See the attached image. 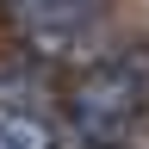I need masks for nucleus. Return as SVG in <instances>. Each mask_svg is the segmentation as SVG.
Returning a JSON list of instances; mask_svg holds the SVG:
<instances>
[{
  "instance_id": "f257e3e1",
  "label": "nucleus",
  "mask_w": 149,
  "mask_h": 149,
  "mask_svg": "<svg viewBox=\"0 0 149 149\" xmlns=\"http://www.w3.org/2000/svg\"><path fill=\"white\" fill-rule=\"evenodd\" d=\"M149 112V50H118L93 62L68 93V124L87 149H118Z\"/></svg>"
},
{
  "instance_id": "f03ea898",
  "label": "nucleus",
  "mask_w": 149,
  "mask_h": 149,
  "mask_svg": "<svg viewBox=\"0 0 149 149\" xmlns=\"http://www.w3.org/2000/svg\"><path fill=\"white\" fill-rule=\"evenodd\" d=\"M37 50H81L106 25V0H0Z\"/></svg>"
},
{
  "instance_id": "7ed1b4c3",
  "label": "nucleus",
  "mask_w": 149,
  "mask_h": 149,
  "mask_svg": "<svg viewBox=\"0 0 149 149\" xmlns=\"http://www.w3.org/2000/svg\"><path fill=\"white\" fill-rule=\"evenodd\" d=\"M0 149H62V130L31 106H0Z\"/></svg>"
}]
</instances>
